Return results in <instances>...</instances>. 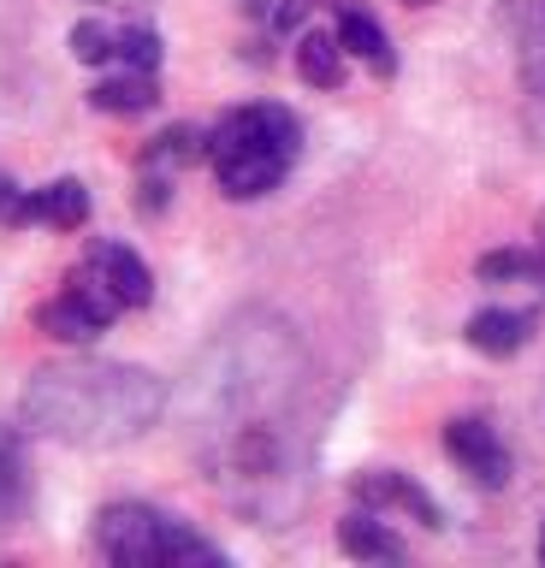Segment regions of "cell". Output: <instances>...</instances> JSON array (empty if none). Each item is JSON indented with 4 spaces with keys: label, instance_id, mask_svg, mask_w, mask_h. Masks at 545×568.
I'll use <instances>...</instances> for the list:
<instances>
[{
    "label": "cell",
    "instance_id": "cell-1",
    "mask_svg": "<svg viewBox=\"0 0 545 568\" xmlns=\"http://www.w3.org/2000/svg\"><path fill=\"white\" fill-rule=\"evenodd\" d=\"M166 408V385L149 367L125 362H54L37 367L19 397V415L30 433L72 444V450H113V444L143 438Z\"/></svg>",
    "mask_w": 545,
    "mask_h": 568
},
{
    "label": "cell",
    "instance_id": "cell-22",
    "mask_svg": "<svg viewBox=\"0 0 545 568\" xmlns=\"http://www.w3.org/2000/svg\"><path fill=\"white\" fill-rule=\"evenodd\" d=\"M410 7H433V0H410Z\"/></svg>",
    "mask_w": 545,
    "mask_h": 568
},
{
    "label": "cell",
    "instance_id": "cell-9",
    "mask_svg": "<svg viewBox=\"0 0 545 568\" xmlns=\"http://www.w3.org/2000/svg\"><path fill=\"white\" fill-rule=\"evenodd\" d=\"M90 184L78 178H54L48 190H30L24 195V225H54V231H78L90 220Z\"/></svg>",
    "mask_w": 545,
    "mask_h": 568
},
{
    "label": "cell",
    "instance_id": "cell-21",
    "mask_svg": "<svg viewBox=\"0 0 545 568\" xmlns=\"http://www.w3.org/2000/svg\"><path fill=\"white\" fill-rule=\"evenodd\" d=\"M527 284H534V291L545 296V248H534V273H527Z\"/></svg>",
    "mask_w": 545,
    "mask_h": 568
},
{
    "label": "cell",
    "instance_id": "cell-19",
    "mask_svg": "<svg viewBox=\"0 0 545 568\" xmlns=\"http://www.w3.org/2000/svg\"><path fill=\"white\" fill-rule=\"evenodd\" d=\"M24 195L30 190H19L7 172H0V225H24Z\"/></svg>",
    "mask_w": 545,
    "mask_h": 568
},
{
    "label": "cell",
    "instance_id": "cell-7",
    "mask_svg": "<svg viewBox=\"0 0 545 568\" xmlns=\"http://www.w3.org/2000/svg\"><path fill=\"white\" fill-rule=\"evenodd\" d=\"M350 491H356L367 509H403V515H415L421 527H445V509H438L433 497L421 491L410 474H397V468H367V474H356Z\"/></svg>",
    "mask_w": 545,
    "mask_h": 568
},
{
    "label": "cell",
    "instance_id": "cell-14",
    "mask_svg": "<svg viewBox=\"0 0 545 568\" xmlns=\"http://www.w3.org/2000/svg\"><path fill=\"white\" fill-rule=\"evenodd\" d=\"M344 42H339V30H303L296 36V71H303V83L314 89H339L344 83Z\"/></svg>",
    "mask_w": 545,
    "mask_h": 568
},
{
    "label": "cell",
    "instance_id": "cell-8",
    "mask_svg": "<svg viewBox=\"0 0 545 568\" xmlns=\"http://www.w3.org/2000/svg\"><path fill=\"white\" fill-rule=\"evenodd\" d=\"M339 42H344L350 60H362L374 78H392V71H397L392 36H385L380 18L367 12V7H356V0H339Z\"/></svg>",
    "mask_w": 545,
    "mask_h": 568
},
{
    "label": "cell",
    "instance_id": "cell-5",
    "mask_svg": "<svg viewBox=\"0 0 545 568\" xmlns=\"http://www.w3.org/2000/svg\"><path fill=\"white\" fill-rule=\"evenodd\" d=\"M196 154H208L202 131H190V124H172V131H161L143 149V160H137V184H143V213H161L166 195H172V178H179Z\"/></svg>",
    "mask_w": 545,
    "mask_h": 568
},
{
    "label": "cell",
    "instance_id": "cell-6",
    "mask_svg": "<svg viewBox=\"0 0 545 568\" xmlns=\"http://www.w3.org/2000/svg\"><path fill=\"white\" fill-rule=\"evenodd\" d=\"M83 266L108 284V291L125 302V308H149V296H154V273H149V261L137 255L131 243H119V237H101L90 243V255H83Z\"/></svg>",
    "mask_w": 545,
    "mask_h": 568
},
{
    "label": "cell",
    "instance_id": "cell-3",
    "mask_svg": "<svg viewBox=\"0 0 545 568\" xmlns=\"http://www.w3.org/2000/svg\"><path fill=\"white\" fill-rule=\"evenodd\" d=\"M95 550L119 568H202V562H225V550L214 539H202L190 521L179 515L154 509V504H108L95 509V527H90Z\"/></svg>",
    "mask_w": 545,
    "mask_h": 568
},
{
    "label": "cell",
    "instance_id": "cell-20",
    "mask_svg": "<svg viewBox=\"0 0 545 568\" xmlns=\"http://www.w3.org/2000/svg\"><path fill=\"white\" fill-rule=\"evenodd\" d=\"M314 7H321V0H285V7L273 12V30H296V24H303V18H309Z\"/></svg>",
    "mask_w": 545,
    "mask_h": 568
},
{
    "label": "cell",
    "instance_id": "cell-12",
    "mask_svg": "<svg viewBox=\"0 0 545 568\" xmlns=\"http://www.w3.org/2000/svg\"><path fill=\"white\" fill-rule=\"evenodd\" d=\"M154 101H161L154 71H119V65H113V78H101V83L90 89V106H95V113H119V119L149 113Z\"/></svg>",
    "mask_w": 545,
    "mask_h": 568
},
{
    "label": "cell",
    "instance_id": "cell-4",
    "mask_svg": "<svg viewBox=\"0 0 545 568\" xmlns=\"http://www.w3.org/2000/svg\"><path fill=\"white\" fill-rule=\"evenodd\" d=\"M445 456L474 479V486H486V491L509 486V450H504V438L492 433V420H481V415L445 420Z\"/></svg>",
    "mask_w": 545,
    "mask_h": 568
},
{
    "label": "cell",
    "instance_id": "cell-16",
    "mask_svg": "<svg viewBox=\"0 0 545 568\" xmlns=\"http://www.w3.org/2000/svg\"><path fill=\"white\" fill-rule=\"evenodd\" d=\"M113 42H119V30L101 24V18H83V24H72V36H65V48H72L78 65H113Z\"/></svg>",
    "mask_w": 545,
    "mask_h": 568
},
{
    "label": "cell",
    "instance_id": "cell-10",
    "mask_svg": "<svg viewBox=\"0 0 545 568\" xmlns=\"http://www.w3.org/2000/svg\"><path fill=\"white\" fill-rule=\"evenodd\" d=\"M37 326L54 337V344H95V337L108 332V320H101L90 302H83L72 284H65L60 296H48L42 308H37Z\"/></svg>",
    "mask_w": 545,
    "mask_h": 568
},
{
    "label": "cell",
    "instance_id": "cell-13",
    "mask_svg": "<svg viewBox=\"0 0 545 568\" xmlns=\"http://www.w3.org/2000/svg\"><path fill=\"white\" fill-rule=\"evenodd\" d=\"M527 332H534V314L522 308H481L468 320V344L481 355H516L527 344Z\"/></svg>",
    "mask_w": 545,
    "mask_h": 568
},
{
    "label": "cell",
    "instance_id": "cell-11",
    "mask_svg": "<svg viewBox=\"0 0 545 568\" xmlns=\"http://www.w3.org/2000/svg\"><path fill=\"white\" fill-rule=\"evenodd\" d=\"M339 550H344V557H356V562H397L403 539L362 504L356 515H344V521H339Z\"/></svg>",
    "mask_w": 545,
    "mask_h": 568
},
{
    "label": "cell",
    "instance_id": "cell-15",
    "mask_svg": "<svg viewBox=\"0 0 545 568\" xmlns=\"http://www.w3.org/2000/svg\"><path fill=\"white\" fill-rule=\"evenodd\" d=\"M161 30H149V24H125L119 30V42H113V65L119 71H161Z\"/></svg>",
    "mask_w": 545,
    "mask_h": 568
},
{
    "label": "cell",
    "instance_id": "cell-17",
    "mask_svg": "<svg viewBox=\"0 0 545 568\" xmlns=\"http://www.w3.org/2000/svg\"><path fill=\"white\" fill-rule=\"evenodd\" d=\"M24 504V444L19 433L0 426V515H12Z\"/></svg>",
    "mask_w": 545,
    "mask_h": 568
},
{
    "label": "cell",
    "instance_id": "cell-18",
    "mask_svg": "<svg viewBox=\"0 0 545 568\" xmlns=\"http://www.w3.org/2000/svg\"><path fill=\"white\" fill-rule=\"evenodd\" d=\"M481 284H509V278H527L534 273V248H492V255L474 261Z\"/></svg>",
    "mask_w": 545,
    "mask_h": 568
},
{
    "label": "cell",
    "instance_id": "cell-23",
    "mask_svg": "<svg viewBox=\"0 0 545 568\" xmlns=\"http://www.w3.org/2000/svg\"><path fill=\"white\" fill-rule=\"evenodd\" d=\"M539 557H545V539H539Z\"/></svg>",
    "mask_w": 545,
    "mask_h": 568
},
{
    "label": "cell",
    "instance_id": "cell-2",
    "mask_svg": "<svg viewBox=\"0 0 545 568\" xmlns=\"http://www.w3.org/2000/svg\"><path fill=\"white\" fill-rule=\"evenodd\" d=\"M296 154H303V124L279 101L232 106L208 131V166H214V184L232 202H255V195L279 190L285 172L296 166Z\"/></svg>",
    "mask_w": 545,
    "mask_h": 568
}]
</instances>
